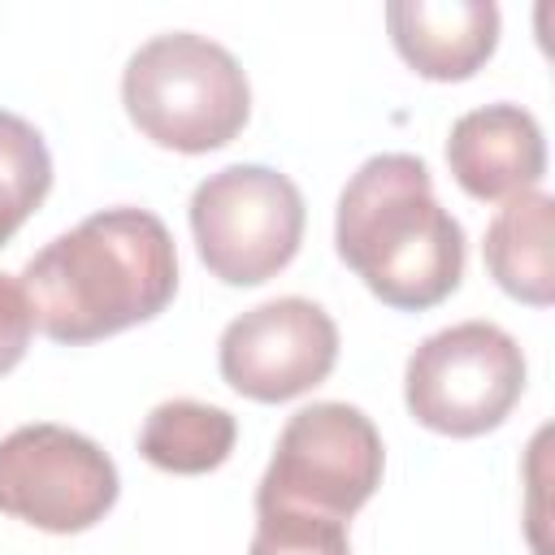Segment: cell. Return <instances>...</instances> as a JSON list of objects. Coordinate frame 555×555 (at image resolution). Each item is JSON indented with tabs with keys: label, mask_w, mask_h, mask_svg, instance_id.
<instances>
[{
	"label": "cell",
	"mask_w": 555,
	"mask_h": 555,
	"mask_svg": "<svg viewBox=\"0 0 555 555\" xmlns=\"http://www.w3.org/2000/svg\"><path fill=\"white\" fill-rule=\"evenodd\" d=\"M22 286L52 343H95L152 321L178 291L169 225L147 208H104L26 260Z\"/></svg>",
	"instance_id": "cell-1"
},
{
	"label": "cell",
	"mask_w": 555,
	"mask_h": 555,
	"mask_svg": "<svg viewBox=\"0 0 555 555\" xmlns=\"http://www.w3.org/2000/svg\"><path fill=\"white\" fill-rule=\"evenodd\" d=\"M343 264L399 312L438 308L464 278V230L438 204L429 165L412 152L369 156L334 212Z\"/></svg>",
	"instance_id": "cell-2"
},
{
	"label": "cell",
	"mask_w": 555,
	"mask_h": 555,
	"mask_svg": "<svg viewBox=\"0 0 555 555\" xmlns=\"http://www.w3.org/2000/svg\"><path fill=\"white\" fill-rule=\"evenodd\" d=\"M121 104L143 139L199 156L238 139L251 117V87L225 43L195 30H169L126 61Z\"/></svg>",
	"instance_id": "cell-3"
},
{
	"label": "cell",
	"mask_w": 555,
	"mask_h": 555,
	"mask_svg": "<svg viewBox=\"0 0 555 555\" xmlns=\"http://www.w3.org/2000/svg\"><path fill=\"white\" fill-rule=\"evenodd\" d=\"M525 351L490 321H460L429 334L403 369V403L416 425L447 438L499 429L525 395Z\"/></svg>",
	"instance_id": "cell-4"
},
{
	"label": "cell",
	"mask_w": 555,
	"mask_h": 555,
	"mask_svg": "<svg viewBox=\"0 0 555 555\" xmlns=\"http://www.w3.org/2000/svg\"><path fill=\"white\" fill-rule=\"evenodd\" d=\"M304 195L269 165H225L191 191V234L204 269L225 286H260L304 243Z\"/></svg>",
	"instance_id": "cell-5"
},
{
	"label": "cell",
	"mask_w": 555,
	"mask_h": 555,
	"mask_svg": "<svg viewBox=\"0 0 555 555\" xmlns=\"http://www.w3.org/2000/svg\"><path fill=\"white\" fill-rule=\"evenodd\" d=\"M386 447L377 425L338 399L299 408L256 486V507H304L334 520L356 516L382 486Z\"/></svg>",
	"instance_id": "cell-6"
},
{
	"label": "cell",
	"mask_w": 555,
	"mask_h": 555,
	"mask_svg": "<svg viewBox=\"0 0 555 555\" xmlns=\"http://www.w3.org/2000/svg\"><path fill=\"white\" fill-rule=\"evenodd\" d=\"M117 464L78 429L35 421L0 438V512L43 529L82 533L117 503Z\"/></svg>",
	"instance_id": "cell-7"
},
{
	"label": "cell",
	"mask_w": 555,
	"mask_h": 555,
	"mask_svg": "<svg viewBox=\"0 0 555 555\" xmlns=\"http://www.w3.org/2000/svg\"><path fill=\"white\" fill-rule=\"evenodd\" d=\"M338 364L334 317L304 299L282 295L247 308L221 330L217 369L230 390L256 403H286L321 386Z\"/></svg>",
	"instance_id": "cell-8"
},
{
	"label": "cell",
	"mask_w": 555,
	"mask_h": 555,
	"mask_svg": "<svg viewBox=\"0 0 555 555\" xmlns=\"http://www.w3.org/2000/svg\"><path fill=\"white\" fill-rule=\"evenodd\" d=\"M447 165L464 195L481 204H507L525 191H538L546 173V139L529 108L486 104L451 126Z\"/></svg>",
	"instance_id": "cell-9"
},
{
	"label": "cell",
	"mask_w": 555,
	"mask_h": 555,
	"mask_svg": "<svg viewBox=\"0 0 555 555\" xmlns=\"http://www.w3.org/2000/svg\"><path fill=\"white\" fill-rule=\"evenodd\" d=\"M386 30L395 52L429 82L473 78L499 48L494 0H390Z\"/></svg>",
	"instance_id": "cell-10"
},
{
	"label": "cell",
	"mask_w": 555,
	"mask_h": 555,
	"mask_svg": "<svg viewBox=\"0 0 555 555\" xmlns=\"http://www.w3.org/2000/svg\"><path fill=\"white\" fill-rule=\"evenodd\" d=\"M555 199L525 191L507 199L486 230V269L520 304L546 308L555 299Z\"/></svg>",
	"instance_id": "cell-11"
},
{
	"label": "cell",
	"mask_w": 555,
	"mask_h": 555,
	"mask_svg": "<svg viewBox=\"0 0 555 555\" xmlns=\"http://www.w3.org/2000/svg\"><path fill=\"white\" fill-rule=\"evenodd\" d=\"M238 425L225 408L199 399H165L147 412L139 429V455L160 473L199 477L230 460Z\"/></svg>",
	"instance_id": "cell-12"
},
{
	"label": "cell",
	"mask_w": 555,
	"mask_h": 555,
	"mask_svg": "<svg viewBox=\"0 0 555 555\" xmlns=\"http://www.w3.org/2000/svg\"><path fill=\"white\" fill-rule=\"evenodd\" d=\"M52 191V156L43 134L0 108V247L26 225V217L48 199Z\"/></svg>",
	"instance_id": "cell-13"
},
{
	"label": "cell",
	"mask_w": 555,
	"mask_h": 555,
	"mask_svg": "<svg viewBox=\"0 0 555 555\" xmlns=\"http://www.w3.org/2000/svg\"><path fill=\"white\" fill-rule=\"evenodd\" d=\"M247 555H351L347 520L304 507H256Z\"/></svg>",
	"instance_id": "cell-14"
},
{
	"label": "cell",
	"mask_w": 555,
	"mask_h": 555,
	"mask_svg": "<svg viewBox=\"0 0 555 555\" xmlns=\"http://www.w3.org/2000/svg\"><path fill=\"white\" fill-rule=\"evenodd\" d=\"M35 334V308L13 273H0V377L22 364Z\"/></svg>",
	"instance_id": "cell-15"
}]
</instances>
